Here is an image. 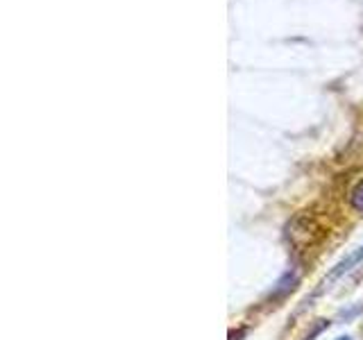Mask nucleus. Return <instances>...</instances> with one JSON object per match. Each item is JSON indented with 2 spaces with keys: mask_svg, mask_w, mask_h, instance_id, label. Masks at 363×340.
Here are the masks:
<instances>
[{
  "mask_svg": "<svg viewBox=\"0 0 363 340\" xmlns=\"http://www.w3.org/2000/svg\"><path fill=\"white\" fill-rule=\"evenodd\" d=\"M336 340H352L350 336H340V338H336Z\"/></svg>",
  "mask_w": 363,
  "mask_h": 340,
  "instance_id": "4",
  "label": "nucleus"
},
{
  "mask_svg": "<svg viewBox=\"0 0 363 340\" xmlns=\"http://www.w3.org/2000/svg\"><path fill=\"white\" fill-rule=\"evenodd\" d=\"M295 283H298V272H293L291 275V270L286 272V275H284V279L277 283V293H286V290H293L295 288Z\"/></svg>",
  "mask_w": 363,
  "mask_h": 340,
  "instance_id": "3",
  "label": "nucleus"
},
{
  "mask_svg": "<svg viewBox=\"0 0 363 340\" xmlns=\"http://www.w3.org/2000/svg\"><path fill=\"white\" fill-rule=\"evenodd\" d=\"M361 261H363V245H361V247H357L352 254H347L343 261H338V264L334 266V270L329 272V277L323 281V286H327V283H332V281L340 279L343 275H347V272H350L352 268H354L357 264H361Z\"/></svg>",
  "mask_w": 363,
  "mask_h": 340,
  "instance_id": "1",
  "label": "nucleus"
},
{
  "mask_svg": "<svg viewBox=\"0 0 363 340\" xmlns=\"http://www.w3.org/2000/svg\"><path fill=\"white\" fill-rule=\"evenodd\" d=\"M350 207L363 213V181H359V184L350 191Z\"/></svg>",
  "mask_w": 363,
  "mask_h": 340,
  "instance_id": "2",
  "label": "nucleus"
}]
</instances>
